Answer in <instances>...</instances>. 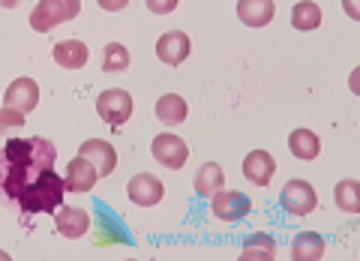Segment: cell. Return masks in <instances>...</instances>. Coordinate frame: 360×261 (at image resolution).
Returning a JSON list of instances; mask_svg holds the SVG:
<instances>
[{
  "mask_svg": "<svg viewBox=\"0 0 360 261\" xmlns=\"http://www.w3.org/2000/svg\"><path fill=\"white\" fill-rule=\"evenodd\" d=\"M4 106L13 108V111H21V115H30V111L39 106V87H37V82H33V78H15V82L6 87Z\"/></svg>",
  "mask_w": 360,
  "mask_h": 261,
  "instance_id": "7",
  "label": "cell"
},
{
  "mask_svg": "<svg viewBox=\"0 0 360 261\" xmlns=\"http://www.w3.org/2000/svg\"><path fill=\"white\" fill-rule=\"evenodd\" d=\"M99 6L105 9V13H120V9H127L129 0H96Z\"/></svg>",
  "mask_w": 360,
  "mask_h": 261,
  "instance_id": "26",
  "label": "cell"
},
{
  "mask_svg": "<svg viewBox=\"0 0 360 261\" xmlns=\"http://www.w3.org/2000/svg\"><path fill=\"white\" fill-rule=\"evenodd\" d=\"M252 210V201L243 196V192H225L219 189L217 196H213V217L219 222H238L243 217H250Z\"/></svg>",
  "mask_w": 360,
  "mask_h": 261,
  "instance_id": "6",
  "label": "cell"
},
{
  "mask_svg": "<svg viewBox=\"0 0 360 261\" xmlns=\"http://www.w3.org/2000/svg\"><path fill=\"white\" fill-rule=\"evenodd\" d=\"M276 13V4L274 0H238V15L243 25L250 27H264L274 21Z\"/></svg>",
  "mask_w": 360,
  "mask_h": 261,
  "instance_id": "13",
  "label": "cell"
},
{
  "mask_svg": "<svg viewBox=\"0 0 360 261\" xmlns=\"http://www.w3.org/2000/svg\"><path fill=\"white\" fill-rule=\"evenodd\" d=\"M315 204H319V196H315L312 184H307V180H288L283 186V208L291 217H307V213L315 210Z\"/></svg>",
  "mask_w": 360,
  "mask_h": 261,
  "instance_id": "4",
  "label": "cell"
},
{
  "mask_svg": "<svg viewBox=\"0 0 360 261\" xmlns=\"http://www.w3.org/2000/svg\"><path fill=\"white\" fill-rule=\"evenodd\" d=\"M333 201H336V208H340V210L357 213L360 210V184H357V180H342V184H336Z\"/></svg>",
  "mask_w": 360,
  "mask_h": 261,
  "instance_id": "21",
  "label": "cell"
},
{
  "mask_svg": "<svg viewBox=\"0 0 360 261\" xmlns=\"http://www.w3.org/2000/svg\"><path fill=\"white\" fill-rule=\"evenodd\" d=\"M189 49H193V42H189L184 30H168L160 37V42H156V58L168 66H180L189 58Z\"/></svg>",
  "mask_w": 360,
  "mask_h": 261,
  "instance_id": "9",
  "label": "cell"
},
{
  "mask_svg": "<svg viewBox=\"0 0 360 261\" xmlns=\"http://www.w3.org/2000/svg\"><path fill=\"white\" fill-rule=\"evenodd\" d=\"M96 115L105 123H111V127H123V123L132 117V96L120 87L105 90V94H99V99H96Z\"/></svg>",
  "mask_w": 360,
  "mask_h": 261,
  "instance_id": "3",
  "label": "cell"
},
{
  "mask_svg": "<svg viewBox=\"0 0 360 261\" xmlns=\"http://www.w3.org/2000/svg\"><path fill=\"white\" fill-rule=\"evenodd\" d=\"M78 13H82V0H39L30 13V27L37 33H49L72 21Z\"/></svg>",
  "mask_w": 360,
  "mask_h": 261,
  "instance_id": "2",
  "label": "cell"
},
{
  "mask_svg": "<svg viewBox=\"0 0 360 261\" xmlns=\"http://www.w3.org/2000/svg\"><path fill=\"white\" fill-rule=\"evenodd\" d=\"M127 192H129V198H132V204H139V208H153V204H160L162 201V184H160V177H153V174H135L132 180H129V186H127Z\"/></svg>",
  "mask_w": 360,
  "mask_h": 261,
  "instance_id": "10",
  "label": "cell"
},
{
  "mask_svg": "<svg viewBox=\"0 0 360 261\" xmlns=\"http://www.w3.org/2000/svg\"><path fill=\"white\" fill-rule=\"evenodd\" d=\"M243 258H274L276 255V243H274V237H267V234H252L250 241L243 243Z\"/></svg>",
  "mask_w": 360,
  "mask_h": 261,
  "instance_id": "23",
  "label": "cell"
},
{
  "mask_svg": "<svg viewBox=\"0 0 360 261\" xmlns=\"http://www.w3.org/2000/svg\"><path fill=\"white\" fill-rule=\"evenodd\" d=\"M78 156H82L84 163L94 165L99 177H108V174L117 168V153H115V147H111L108 141H103V139H90V141H84V144H82V151H78Z\"/></svg>",
  "mask_w": 360,
  "mask_h": 261,
  "instance_id": "8",
  "label": "cell"
},
{
  "mask_svg": "<svg viewBox=\"0 0 360 261\" xmlns=\"http://www.w3.org/2000/svg\"><path fill=\"white\" fill-rule=\"evenodd\" d=\"M348 15L357 18V9H354V0H348Z\"/></svg>",
  "mask_w": 360,
  "mask_h": 261,
  "instance_id": "28",
  "label": "cell"
},
{
  "mask_svg": "<svg viewBox=\"0 0 360 261\" xmlns=\"http://www.w3.org/2000/svg\"><path fill=\"white\" fill-rule=\"evenodd\" d=\"M54 63L63 66V70H82L87 63V45L82 39H63L54 45Z\"/></svg>",
  "mask_w": 360,
  "mask_h": 261,
  "instance_id": "15",
  "label": "cell"
},
{
  "mask_svg": "<svg viewBox=\"0 0 360 261\" xmlns=\"http://www.w3.org/2000/svg\"><path fill=\"white\" fill-rule=\"evenodd\" d=\"M222 186H225V172H222V165H217V163L201 165V172L195 174V192H198V196L213 198Z\"/></svg>",
  "mask_w": 360,
  "mask_h": 261,
  "instance_id": "18",
  "label": "cell"
},
{
  "mask_svg": "<svg viewBox=\"0 0 360 261\" xmlns=\"http://www.w3.org/2000/svg\"><path fill=\"white\" fill-rule=\"evenodd\" d=\"M18 127H25V115L21 111H13V108H0V135L9 132V129H18Z\"/></svg>",
  "mask_w": 360,
  "mask_h": 261,
  "instance_id": "24",
  "label": "cell"
},
{
  "mask_svg": "<svg viewBox=\"0 0 360 261\" xmlns=\"http://www.w3.org/2000/svg\"><path fill=\"white\" fill-rule=\"evenodd\" d=\"M288 151L297 156V160H315V156L321 153V141L319 135H315L312 129H295L288 135Z\"/></svg>",
  "mask_w": 360,
  "mask_h": 261,
  "instance_id": "16",
  "label": "cell"
},
{
  "mask_svg": "<svg viewBox=\"0 0 360 261\" xmlns=\"http://www.w3.org/2000/svg\"><path fill=\"white\" fill-rule=\"evenodd\" d=\"M103 70L105 72H123V70H129V49H127V45H120V42H108L105 45Z\"/></svg>",
  "mask_w": 360,
  "mask_h": 261,
  "instance_id": "22",
  "label": "cell"
},
{
  "mask_svg": "<svg viewBox=\"0 0 360 261\" xmlns=\"http://www.w3.org/2000/svg\"><path fill=\"white\" fill-rule=\"evenodd\" d=\"M0 6H4V9H15L18 0H0Z\"/></svg>",
  "mask_w": 360,
  "mask_h": 261,
  "instance_id": "27",
  "label": "cell"
},
{
  "mask_svg": "<svg viewBox=\"0 0 360 261\" xmlns=\"http://www.w3.org/2000/svg\"><path fill=\"white\" fill-rule=\"evenodd\" d=\"M156 120L165 123V127H177V123L186 120V102L177 94H165L156 102Z\"/></svg>",
  "mask_w": 360,
  "mask_h": 261,
  "instance_id": "17",
  "label": "cell"
},
{
  "mask_svg": "<svg viewBox=\"0 0 360 261\" xmlns=\"http://www.w3.org/2000/svg\"><path fill=\"white\" fill-rule=\"evenodd\" d=\"M321 25V9L312 4V0H300V4L291 9V27L295 30H315Z\"/></svg>",
  "mask_w": 360,
  "mask_h": 261,
  "instance_id": "20",
  "label": "cell"
},
{
  "mask_svg": "<svg viewBox=\"0 0 360 261\" xmlns=\"http://www.w3.org/2000/svg\"><path fill=\"white\" fill-rule=\"evenodd\" d=\"M274 174H276V160L267 151H252L243 160V177L255 186H267L274 180Z\"/></svg>",
  "mask_w": 360,
  "mask_h": 261,
  "instance_id": "11",
  "label": "cell"
},
{
  "mask_svg": "<svg viewBox=\"0 0 360 261\" xmlns=\"http://www.w3.org/2000/svg\"><path fill=\"white\" fill-rule=\"evenodd\" d=\"M58 160V147L45 139H9L0 147V198L6 204L21 201V196L51 172Z\"/></svg>",
  "mask_w": 360,
  "mask_h": 261,
  "instance_id": "1",
  "label": "cell"
},
{
  "mask_svg": "<svg viewBox=\"0 0 360 261\" xmlns=\"http://www.w3.org/2000/svg\"><path fill=\"white\" fill-rule=\"evenodd\" d=\"M150 151H153V160L165 165V168H172V172H177V168H184L186 163V156H189V147L184 144V139H177V135H156L153 144H150Z\"/></svg>",
  "mask_w": 360,
  "mask_h": 261,
  "instance_id": "5",
  "label": "cell"
},
{
  "mask_svg": "<svg viewBox=\"0 0 360 261\" xmlns=\"http://www.w3.org/2000/svg\"><path fill=\"white\" fill-rule=\"evenodd\" d=\"M291 255H295L297 261H315L324 255V241L319 234L312 231H303L295 237V243H291Z\"/></svg>",
  "mask_w": 360,
  "mask_h": 261,
  "instance_id": "19",
  "label": "cell"
},
{
  "mask_svg": "<svg viewBox=\"0 0 360 261\" xmlns=\"http://www.w3.org/2000/svg\"><path fill=\"white\" fill-rule=\"evenodd\" d=\"M144 4H148L150 13H156V15H168V13H174V9H177L180 0H144Z\"/></svg>",
  "mask_w": 360,
  "mask_h": 261,
  "instance_id": "25",
  "label": "cell"
},
{
  "mask_svg": "<svg viewBox=\"0 0 360 261\" xmlns=\"http://www.w3.org/2000/svg\"><path fill=\"white\" fill-rule=\"evenodd\" d=\"M96 180H99L96 168L90 163H84L82 156H75V160L70 163V168H66L63 186H66V192H90L96 186Z\"/></svg>",
  "mask_w": 360,
  "mask_h": 261,
  "instance_id": "12",
  "label": "cell"
},
{
  "mask_svg": "<svg viewBox=\"0 0 360 261\" xmlns=\"http://www.w3.org/2000/svg\"><path fill=\"white\" fill-rule=\"evenodd\" d=\"M54 225H58V231L63 237H84L87 229H90V217L82 210V208H58V217H54Z\"/></svg>",
  "mask_w": 360,
  "mask_h": 261,
  "instance_id": "14",
  "label": "cell"
}]
</instances>
